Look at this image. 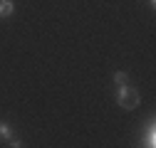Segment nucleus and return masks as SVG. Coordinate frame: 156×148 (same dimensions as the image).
I'll list each match as a JSON object with an SVG mask.
<instances>
[{
  "label": "nucleus",
  "mask_w": 156,
  "mask_h": 148,
  "mask_svg": "<svg viewBox=\"0 0 156 148\" xmlns=\"http://www.w3.org/2000/svg\"><path fill=\"white\" fill-rule=\"evenodd\" d=\"M141 96H139V91H136L134 86L129 84H116V104H119L122 109L126 111H134L136 106H139Z\"/></svg>",
  "instance_id": "1"
},
{
  "label": "nucleus",
  "mask_w": 156,
  "mask_h": 148,
  "mask_svg": "<svg viewBox=\"0 0 156 148\" xmlns=\"http://www.w3.org/2000/svg\"><path fill=\"white\" fill-rule=\"evenodd\" d=\"M15 12V3L12 0H0V17H10Z\"/></svg>",
  "instance_id": "2"
},
{
  "label": "nucleus",
  "mask_w": 156,
  "mask_h": 148,
  "mask_svg": "<svg viewBox=\"0 0 156 148\" xmlns=\"http://www.w3.org/2000/svg\"><path fill=\"white\" fill-rule=\"evenodd\" d=\"M0 138H3V141H10L12 138V128L5 121H0Z\"/></svg>",
  "instance_id": "3"
},
{
  "label": "nucleus",
  "mask_w": 156,
  "mask_h": 148,
  "mask_svg": "<svg viewBox=\"0 0 156 148\" xmlns=\"http://www.w3.org/2000/svg\"><path fill=\"white\" fill-rule=\"evenodd\" d=\"M114 82H116V84H126V82H129V74L122 72V69H119V72H114Z\"/></svg>",
  "instance_id": "4"
},
{
  "label": "nucleus",
  "mask_w": 156,
  "mask_h": 148,
  "mask_svg": "<svg viewBox=\"0 0 156 148\" xmlns=\"http://www.w3.org/2000/svg\"><path fill=\"white\" fill-rule=\"evenodd\" d=\"M8 143H10L12 148H20V146H23V141H20V138H15V136H12V138H10Z\"/></svg>",
  "instance_id": "5"
},
{
  "label": "nucleus",
  "mask_w": 156,
  "mask_h": 148,
  "mask_svg": "<svg viewBox=\"0 0 156 148\" xmlns=\"http://www.w3.org/2000/svg\"><path fill=\"white\" fill-rule=\"evenodd\" d=\"M149 5H151V8H156V0H149Z\"/></svg>",
  "instance_id": "6"
}]
</instances>
